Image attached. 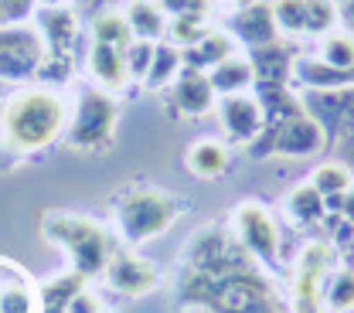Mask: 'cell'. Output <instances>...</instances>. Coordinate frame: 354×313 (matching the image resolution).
Masks as SVG:
<instances>
[{
	"label": "cell",
	"mask_w": 354,
	"mask_h": 313,
	"mask_svg": "<svg viewBox=\"0 0 354 313\" xmlns=\"http://www.w3.org/2000/svg\"><path fill=\"white\" fill-rule=\"evenodd\" d=\"M313 187L324 194V198H341L348 187H351V171L344 164H324L317 174H313Z\"/></svg>",
	"instance_id": "cell-28"
},
{
	"label": "cell",
	"mask_w": 354,
	"mask_h": 313,
	"mask_svg": "<svg viewBox=\"0 0 354 313\" xmlns=\"http://www.w3.org/2000/svg\"><path fill=\"white\" fill-rule=\"evenodd\" d=\"M187 167L201 178H218L221 171L228 167V150L215 143V140H205V143H194L191 153H187Z\"/></svg>",
	"instance_id": "cell-22"
},
{
	"label": "cell",
	"mask_w": 354,
	"mask_h": 313,
	"mask_svg": "<svg viewBox=\"0 0 354 313\" xmlns=\"http://www.w3.org/2000/svg\"><path fill=\"white\" fill-rule=\"evenodd\" d=\"M180 296L215 313H283L249 252L218 228L205 231L194 242L187 272L180 279Z\"/></svg>",
	"instance_id": "cell-1"
},
{
	"label": "cell",
	"mask_w": 354,
	"mask_h": 313,
	"mask_svg": "<svg viewBox=\"0 0 354 313\" xmlns=\"http://www.w3.org/2000/svg\"><path fill=\"white\" fill-rule=\"evenodd\" d=\"M272 17L279 35H307V0H276Z\"/></svg>",
	"instance_id": "cell-25"
},
{
	"label": "cell",
	"mask_w": 354,
	"mask_h": 313,
	"mask_svg": "<svg viewBox=\"0 0 354 313\" xmlns=\"http://www.w3.org/2000/svg\"><path fill=\"white\" fill-rule=\"evenodd\" d=\"M44 235L72 256V266L79 276L88 279V276L106 272V263L113 252H109V235L102 231V225L88 222L82 215H48Z\"/></svg>",
	"instance_id": "cell-3"
},
{
	"label": "cell",
	"mask_w": 354,
	"mask_h": 313,
	"mask_svg": "<svg viewBox=\"0 0 354 313\" xmlns=\"http://www.w3.org/2000/svg\"><path fill=\"white\" fill-rule=\"evenodd\" d=\"M48 61V45L31 24H0V82H31Z\"/></svg>",
	"instance_id": "cell-5"
},
{
	"label": "cell",
	"mask_w": 354,
	"mask_h": 313,
	"mask_svg": "<svg viewBox=\"0 0 354 313\" xmlns=\"http://www.w3.org/2000/svg\"><path fill=\"white\" fill-rule=\"evenodd\" d=\"M235 231L249 256L263 259L266 266H279V231L259 205H242L235 211Z\"/></svg>",
	"instance_id": "cell-9"
},
{
	"label": "cell",
	"mask_w": 354,
	"mask_h": 313,
	"mask_svg": "<svg viewBox=\"0 0 354 313\" xmlns=\"http://www.w3.org/2000/svg\"><path fill=\"white\" fill-rule=\"evenodd\" d=\"M38 0H0V24H24Z\"/></svg>",
	"instance_id": "cell-33"
},
{
	"label": "cell",
	"mask_w": 354,
	"mask_h": 313,
	"mask_svg": "<svg viewBox=\"0 0 354 313\" xmlns=\"http://www.w3.org/2000/svg\"><path fill=\"white\" fill-rule=\"evenodd\" d=\"M290 211L300 218V222H317L324 211H327V198L313 187V184H304V187H297L293 194H290Z\"/></svg>",
	"instance_id": "cell-27"
},
{
	"label": "cell",
	"mask_w": 354,
	"mask_h": 313,
	"mask_svg": "<svg viewBox=\"0 0 354 313\" xmlns=\"http://www.w3.org/2000/svg\"><path fill=\"white\" fill-rule=\"evenodd\" d=\"M324 269H327V249L310 245L300 263V276H297V310L300 313H317V293H320Z\"/></svg>",
	"instance_id": "cell-15"
},
{
	"label": "cell",
	"mask_w": 354,
	"mask_h": 313,
	"mask_svg": "<svg viewBox=\"0 0 354 313\" xmlns=\"http://www.w3.org/2000/svg\"><path fill=\"white\" fill-rule=\"evenodd\" d=\"M330 205H334V208L341 205V211H344V215H348V218L354 222V191L348 194V198H344V194H341V198H330Z\"/></svg>",
	"instance_id": "cell-36"
},
{
	"label": "cell",
	"mask_w": 354,
	"mask_h": 313,
	"mask_svg": "<svg viewBox=\"0 0 354 313\" xmlns=\"http://www.w3.org/2000/svg\"><path fill=\"white\" fill-rule=\"evenodd\" d=\"M228 3H239V7H249V3H256V0H228Z\"/></svg>",
	"instance_id": "cell-40"
},
{
	"label": "cell",
	"mask_w": 354,
	"mask_h": 313,
	"mask_svg": "<svg viewBox=\"0 0 354 313\" xmlns=\"http://www.w3.org/2000/svg\"><path fill=\"white\" fill-rule=\"evenodd\" d=\"M174 218H177L174 198H167L160 191H150V187L127 191L116 201V222L123 228L127 242H147V238L160 235Z\"/></svg>",
	"instance_id": "cell-4"
},
{
	"label": "cell",
	"mask_w": 354,
	"mask_h": 313,
	"mask_svg": "<svg viewBox=\"0 0 354 313\" xmlns=\"http://www.w3.org/2000/svg\"><path fill=\"white\" fill-rule=\"evenodd\" d=\"M92 35H95V41L113 45V48H120V51L133 41V31H130V24H127V17H120L113 10L92 21Z\"/></svg>",
	"instance_id": "cell-23"
},
{
	"label": "cell",
	"mask_w": 354,
	"mask_h": 313,
	"mask_svg": "<svg viewBox=\"0 0 354 313\" xmlns=\"http://www.w3.org/2000/svg\"><path fill=\"white\" fill-rule=\"evenodd\" d=\"M212 79V89L215 92H225V95H239L242 89H249L256 79H252V65L242 61V58H225L221 65H215L208 72Z\"/></svg>",
	"instance_id": "cell-21"
},
{
	"label": "cell",
	"mask_w": 354,
	"mask_h": 313,
	"mask_svg": "<svg viewBox=\"0 0 354 313\" xmlns=\"http://www.w3.org/2000/svg\"><path fill=\"white\" fill-rule=\"evenodd\" d=\"M232 31L252 48L272 45V41H276V35H279L276 17H272V7H269V3H259V0H256V3H249V7H242V10L235 14Z\"/></svg>",
	"instance_id": "cell-14"
},
{
	"label": "cell",
	"mask_w": 354,
	"mask_h": 313,
	"mask_svg": "<svg viewBox=\"0 0 354 313\" xmlns=\"http://www.w3.org/2000/svg\"><path fill=\"white\" fill-rule=\"evenodd\" d=\"M38 24H41V38L48 45V55L68 58V48L75 45V35H79V14L72 7H44Z\"/></svg>",
	"instance_id": "cell-12"
},
{
	"label": "cell",
	"mask_w": 354,
	"mask_h": 313,
	"mask_svg": "<svg viewBox=\"0 0 354 313\" xmlns=\"http://www.w3.org/2000/svg\"><path fill=\"white\" fill-rule=\"evenodd\" d=\"M218 120L232 140H256V136H263V130H266L263 102L252 99V95H242V92L221 99Z\"/></svg>",
	"instance_id": "cell-10"
},
{
	"label": "cell",
	"mask_w": 354,
	"mask_h": 313,
	"mask_svg": "<svg viewBox=\"0 0 354 313\" xmlns=\"http://www.w3.org/2000/svg\"><path fill=\"white\" fill-rule=\"evenodd\" d=\"M88 72L102 82V89L113 92V89H123L130 72H127V61H123V51L113 45H102L95 41L92 51H88Z\"/></svg>",
	"instance_id": "cell-16"
},
{
	"label": "cell",
	"mask_w": 354,
	"mask_h": 313,
	"mask_svg": "<svg viewBox=\"0 0 354 313\" xmlns=\"http://www.w3.org/2000/svg\"><path fill=\"white\" fill-rule=\"evenodd\" d=\"M327 303L334 310H351L354 307V269H341L327 283Z\"/></svg>",
	"instance_id": "cell-29"
},
{
	"label": "cell",
	"mask_w": 354,
	"mask_h": 313,
	"mask_svg": "<svg viewBox=\"0 0 354 313\" xmlns=\"http://www.w3.org/2000/svg\"><path fill=\"white\" fill-rule=\"evenodd\" d=\"M153 41H143V38H133L130 45L123 48V61H127V72L130 75H143L150 72V61H153Z\"/></svg>",
	"instance_id": "cell-31"
},
{
	"label": "cell",
	"mask_w": 354,
	"mask_h": 313,
	"mask_svg": "<svg viewBox=\"0 0 354 313\" xmlns=\"http://www.w3.org/2000/svg\"><path fill=\"white\" fill-rule=\"evenodd\" d=\"M127 24H130L133 38H143V41H157L164 35V10L157 0H133L127 7Z\"/></svg>",
	"instance_id": "cell-19"
},
{
	"label": "cell",
	"mask_w": 354,
	"mask_h": 313,
	"mask_svg": "<svg viewBox=\"0 0 354 313\" xmlns=\"http://www.w3.org/2000/svg\"><path fill=\"white\" fill-rule=\"evenodd\" d=\"M174 102L180 113L187 116H201L212 109L215 102V89H212V79L208 72H198V68H180L177 72V86H174Z\"/></svg>",
	"instance_id": "cell-13"
},
{
	"label": "cell",
	"mask_w": 354,
	"mask_h": 313,
	"mask_svg": "<svg viewBox=\"0 0 354 313\" xmlns=\"http://www.w3.org/2000/svg\"><path fill=\"white\" fill-rule=\"evenodd\" d=\"M106 276L120 293H130V296H140L157 286V269L133 252H113L106 263Z\"/></svg>",
	"instance_id": "cell-11"
},
{
	"label": "cell",
	"mask_w": 354,
	"mask_h": 313,
	"mask_svg": "<svg viewBox=\"0 0 354 313\" xmlns=\"http://www.w3.org/2000/svg\"><path fill=\"white\" fill-rule=\"evenodd\" d=\"M320 61H327L330 68H341V72H351L354 68V35H327L324 48H320Z\"/></svg>",
	"instance_id": "cell-26"
},
{
	"label": "cell",
	"mask_w": 354,
	"mask_h": 313,
	"mask_svg": "<svg viewBox=\"0 0 354 313\" xmlns=\"http://www.w3.org/2000/svg\"><path fill=\"white\" fill-rule=\"evenodd\" d=\"M120 120V106L109 99L106 89H86L79 99V109H75V120H72V130H68V143L75 150H95L102 146L113 126Z\"/></svg>",
	"instance_id": "cell-6"
},
{
	"label": "cell",
	"mask_w": 354,
	"mask_h": 313,
	"mask_svg": "<svg viewBox=\"0 0 354 313\" xmlns=\"http://www.w3.org/2000/svg\"><path fill=\"white\" fill-rule=\"evenodd\" d=\"M300 106L307 109V116L324 130V136L330 133L337 143H344L354 133V86L344 89H310Z\"/></svg>",
	"instance_id": "cell-7"
},
{
	"label": "cell",
	"mask_w": 354,
	"mask_h": 313,
	"mask_svg": "<svg viewBox=\"0 0 354 313\" xmlns=\"http://www.w3.org/2000/svg\"><path fill=\"white\" fill-rule=\"evenodd\" d=\"M252 79L259 82V89H269V86H283L286 75H290V55L283 51L279 41L263 48H252Z\"/></svg>",
	"instance_id": "cell-17"
},
{
	"label": "cell",
	"mask_w": 354,
	"mask_h": 313,
	"mask_svg": "<svg viewBox=\"0 0 354 313\" xmlns=\"http://www.w3.org/2000/svg\"><path fill=\"white\" fill-rule=\"evenodd\" d=\"M180 65H184V61H180V51H177L174 45H157L153 48L150 72H147V86H153V89L167 86V82L177 75V68H180Z\"/></svg>",
	"instance_id": "cell-24"
},
{
	"label": "cell",
	"mask_w": 354,
	"mask_h": 313,
	"mask_svg": "<svg viewBox=\"0 0 354 313\" xmlns=\"http://www.w3.org/2000/svg\"><path fill=\"white\" fill-rule=\"evenodd\" d=\"M171 38L184 48L194 45V41H201V38H205L201 17H174V24H171ZM174 41H171V45H174Z\"/></svg>",
	"instance_id": "cell-32"
},
{
	"label": "cell",
	"mask_w": 354,
	"mask_h": 313,
	"mask_svg": "<svg viewBox=\"0 0 354 313\" xmlns=\"http://www.w3.org/2000/svg\"><path fill=\"white\" fill-rule=\"evenodd\" d=\"M160 10H171L174 17H205L208 0H157Z\"/></svg>",
	"instance_id": "cell-34"
},
{
	"label": "cell",
	"mask_w": 354,
	"mask_h": 313,
	"mask_svg": "<svg viewBox=\"0 0 354 313\" xmlns=\"http://www.w3.org/2000/svg\"><path fill=\"white\" fill-rule=\"evenodd\" d=\"M266 140L263 146L276 150V153H286V157H307V153H317L324 146V130L307 116V109H293L290 116L283 120H272L266 123Z\"/></svg>",
	"instance_id": "cell-8"
},
{
	"label": "cell",
	"mask_w": 354,
	"mask_h": 313,
	"mask_svg": "<svg viewBox=\"0 0 354 313\" xmlns=\"http://www.w3.org/2000/svg\"><path fill=\"white\" fill-rule=\"evenodd\" d=\"M44 7H65V0H41Z\"/></svg>",
	"instance_id": "cell-39"
},
{
	"label": "cell",
	"mask_w": 354,
	"mask_h": 313,
	"mask_svg": "<svg viewBox=\"0 0 354 313\" xmlns=\"http://www.w3.org/2000/svg\"><path fill=\"white\" fill-rule=\"evenodd\" d=\"M82 286H86V276H79V272H68V276H58V279L44 283L41 293H38L41 313H65L68 303L82 293Z\"/></svg>",
	"instance_id": "cell-20"
},
{
	"label": "cell",
	"mask_w": 354,
	"mask_h": 313,
	"mask_svg": "<svg viewBox=\"0 0 354 313\" xmlns=\"http://www.w3.org/2000/svg\"><path fill=\"white\" fill-rule=\"evenodd\" d=\"M341 146H344V157H348V164H354V133L348 136V140H344Z\"/></svg>",
	"instance_id": "cell-38"
},
{
	"label": "cell",
	"mask_w": 354,
	"mask_h": 313,
	"mask_svg": "<svg viewBox=\"0 0 354 313\" xmlns=\"http://www.w3.org/2000/svg\"><path fill=\"white\" fill-rule=\"evenodd\" d=\"M225 58H232V41L225 35H205L201 41H194V45H187L180 51V61L187 68H198V72L215 68Z\"/></svg>",
	"instance_id": "cell-18"
},
{
	"label": "cell",
	"mask_w": 354,
	"mask_h": 313,
	"mask_svg": "<svg viewBox=\"0 0 354 313\" xmlns=\"http://www.w3.org/2000/svg\"><path fill=\"white\" fill-rule=\"evenodd\" d=\"M341 17H344L348 28H354V0H344V14H341Z\"/></svg>",
	"instance_id": "cell-37"
},
{
	"label": "cell",
	"mask_w": 354,
	"mask_h": 313,
	"mask_svg": "<svg viewBox=\"0 0 354 313\" xmlns=\"http://www.w3.org/2000/svg\"><path fill=\"white\" fill-rule=\"evenodd\" d=\"M334 21H337L334 0H307V35H330Z\"/></svg>",
	"instance_id": "cell-30"
},
{
	"label": "cell",
	"mask_w": 354,
	"mask_h": 313,
	"mask_svg": "<svg viewBox=\"0 0 354 313\" xmlns=\"http://www.w3.org/2000/svg\"><path fill=\"white\" fill-rule=\"evenodd\" d=\"M109 3L113 0H75V14H92V21H95V17L109 14Z\"/></svg>",
	"instance_id": "cell-35"
},
{
	"label": "cell",
	"mask_w": 354,
	"mask_h": 313,
	"mask_svg": "<svg viewBox=\"0 0 354 313\" xmlns=\"http://www.w3.org/2000/svg\"><path fill=\"white\" fill-rule=\"evenodd\" d=\"M334 3H337V0H334ZM341 3H344V0H341Z\"/></svg>",
	"instance_id": "cell-41"
},
{
	"label": "cell",
	"mask_w": 354,
	"mask_h": 313,
	"mask_svg": "<svg viewBox=\"0 0 354 313\" xmlns=\"http://www.w3.org/2000/svg\"><path fill=\"white\" fill-rule=\"evenodd\" d=\"M65 130V102L48 89H24L0 109V133L10 150L35 153Z\"/></svg>",
	"instance_id": "cell-2"
}]
</instances>
